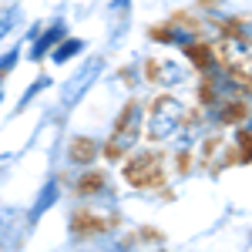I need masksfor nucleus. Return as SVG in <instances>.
Wrapping results in <instances>:
<instances>
[{"label":"nucleus","instance_id":"nucleus-8","mask_svg":"<svg viewBox=\"0 0 252 252\" xmlns=\"http://www.w3.org/2000/svg\"><path fill=\"white\" fill-rule=\"evenodd\" d=\"M84 47H88V44H84L81 37H64L58 47H54V51L47 54V58L54 61V64H67V61L78 58V54H84Z\"/></svg>","mask_w":252,"mask_h":252},{"label":"nucleus","instance_id":"nucleus-7","mask_svg":"<svg viewBox=\"0 0 252 252\" xmlns=\"http://www.w3.org/2000/svg\"><path fill=\"white\" fill-rule=\"evenodd\" d=\"M161 37L168 40L172 47H182V51H189V47H198V34H195L192 27H182V24H168V27L161 31Z\"/></svg>","mask_w":252,"mask_h":252},{"label":"nucleus","instance_id":"nucleus-6","mask_svg":"<svg viewBox=\"0 0 252 252\" xmlns=\"http://www.w3.org/2000/svg\"><path fill=\"white\" fill-rule=\"evenodd\" d=\"M155 74H158V81H161L168 91H172V88H182V84H189V81H192V71H189L182 61H161Z\"/></svg>","mask_w":252,"mask_h":252},{"label":"nucleus","instance_id":"nucleus-11","mask_svg":"<svg viewBox=\"0 0 252 252\" xmlns=\"http://www.w3.org/2000/svg\"><path fill=\"white\" fill-rule=\"evenodd\" d=\"M20 54H24V44H10V51L0 58V78H7L14 67H17V61H20Z\"/></svg>","mask_w":252,"mask_h":252},{"label":"nucleus","instance_id":"nucleus-12","mask_svg":"<svg viewBox=\"0 0 252 252\" xmlns=\"http://www.w3.org/2000/svg\"><path fill=\"white\" fill-rule=\"evenodd\" d=\"M44 88H51V78H37V81H34V84L24 91V97L17 101V111H24V108H27V104H31V101H34V97H37Z\"/></svg>","mask_w":252,"mask_h":252},{"label":"nucleus","instance_id":"nucleus-9","mask_svg":"<svg viewBox=\"0 0 252 252\" xmlns=\"http://www.w3.org/2000/svg\"><path fill=\"white\" fill-rule=\"evenodd\" d=\"M229 64H249L252 61V40H225Z\"/></svg>","mask_w":252,"mask_h":252},{"label":"nucleus","instance_id":"nucleus-4","mask_svg":"<svg viewBox=\"0 0 252 252\" xmlns=\"http://www.w3.org/2000/svg\"><path fill=\"white\" fill-rule=\"evenodd\" d=\"M64 37H67V24H64V20H54L51 27L37 31V37H31L34 44H31V51H27V58L34 61V64H37V61H44Z\"/></svg>","mask_w":252,"mask_h":252},{"label":"nucleus","instance_id":"nucleus-14","mask_svg":"<svg viewBox=\"0 0 252 252\" xmlns=\"http://www.w3.org/2000/svg\"><path fill=\"white\" fill-rule=\"evenodd\" d=\"M108 252H135V249H131V246H125V242H111Z\"/></svg>","mask_w":252,"mask_h":252},{"label":"nucleus","instance_id":"nucleus-3","mask_svg":"<svg viewBox=\"0 0 252 252\" xmlns=\"http://www.w3.org/2000/svg\"><path fill=\"white\" fill-rule=\"evenodd\" d=\"M141 118H145V108H141L138 101L125 108L121 125H118L115 138H111V152H131V148H135L138 135H141Z\"/></svg>","mask_w":252,"mask_h":252},{"label":"nucleus","instance_id":"nucleus-16","mask_svg":"<svg viewBox=\"0 0 252 252\" xmlns=\"http://www.w3.org/2000/svg\"><path fill=\"white\" fill-rule=\"evenodd\" d=\"M246 128H252V118H249V125H246Z\"/></svg>","mask_w":252,"mask_h":252},{"label":"nucleus","instance_id":"nucleus-13","mask_svg":"<svg viewBox=\"0 0 252 252\" xmlns=\"http://www.w3.org/2000/svg\"><path fill=\"white\" fill-rule=\"evenodd\" d=\"M131 7V0H111V14H125Z\"/></svg>","mask_w":252,"mask_h":252},{"label":"nucleus","instance_id":"nucleus-17","mask_svg":"<svg viewBox=\"0 0 252 252\" xmlns=\"http://www.w3.org/2000/svg\"><path fill=\"white\" fill-rule=\"evenodd\" d=\"M78 252H91V249H78Z\"/></svg>","mask_w":252,"mask_h":252},{"label":"nucleus","instance_id":"nucleus-15","mask_svg":"<svg viewBox=\"0 0 252 252\" xmlns=\"http://www.w3.org/2000/svg\"><path fill=\"white\" fill-rule=\"evenodd\" d=\"M0 104H3V84H0Z\"/></svg>","mask_w":252,"mask_h":252},{"label":"nucleus","instance_id":"nucleus-1","mask_svg":"<svg viewBox=\"0 0 252 252\" xmlns=\"http://www.w3.org/2000/svg\"><path fill=\"white\" fill-rule=\"evenodd\" d=\"M182 125H185V104L178 97H161L148 115V138L168 141L182 131Z\"/></svg>","mask_w":252,"mask_h":252},{"label":"nucleus","instance_id":"nucleus-10","mask_svg":"<svg viewBox=\"0 0 252 252\" xmlns=\"http://www.w3.org/2000/svg\"><path fill=\"white\" fill-rule=\"evenodd\" d=\"M20 3H10V7H0V40L7 37L10 31H17L20 27Z\"/></svg>","mask_w":252,"mask_h":252},{"label":"nucleus","instance_id":"nucleus-2","mask_svg":"<svg viewBox=\"0 0 252 252\" xmlns=\"http://www.w3.org/2000/svg\"><path fill=\"white\" fill-rule=\"evenodd\" d=\"M101 71H104V61L101 58H91L81 71H74L71 78L61 84V104L64 108H74L81 97H88V91L94 88V81L101 78Z\"/></svg>","mask_w":252,"mask_h":252},{"label":"nucleus","instance_id":"nucleus-5","mask_svg":"<svg viewBox=\"0 0 252 252\" xmlns=\"http://www.w3.org/2000/svg\"><path fill=\"white\" fill-rule=\"evenodd\" d=\"M58 198H61L58 178H47V182L40 185V192H37V198H34V205H31V212H27V222H31V225H34V222H40V215L51 212V209L58 205Z\"/></svg>","mask_w":252,"mask_h":252}]
</instances>
